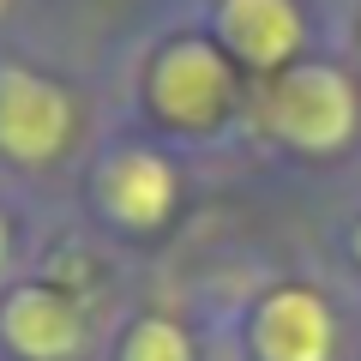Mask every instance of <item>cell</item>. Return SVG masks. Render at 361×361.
<instances>
[{"instance_id": "8", "label": "cell", "mask_w": 361, "mask_h": 361, "mask_svg": "<svg viewBox=\"0 0 361 361\" xmlns=\"http://www.w3.org/2000/svg\"><path fill=\"white\" fill-rule=\"evenodd\" d=\"M121 361H193V343H187V331H180L175 319L145 313V319H133V331L121 337Z\"/></svg>"}, {"instance_id": "2", "label": "cell", "mask_w": 361, "mask_h": 361, "mask_svg": "<svg viewBox=\"0 0 361 361\" xmlns=\"http://www.w3.org/2000/svg\"><path fill=\"white\" fill-rule=\"evenodd\" d=\"M259 121L271 139H283L289 151H343L361 127V90L343 66L331 61H295L277 73V85L259 97Z\"/></svg>"}, {"instance_id": "1", "label": "cell", "mask_w": 361, "mask_h": 361, "mask_svg": "<svg viewBox=\"0 0 361 361\" xmlns=\"http://www.w3.org/2000/svg\"><path fill=\"white\" fill-rule=\"evenodd\" d=\"M235 61L217 37H169L145 66V103L169 133H217L235 115Z\"/></svg>"}, {"instance_id": "9", "label": "cell", "mask_w": 361, "mask_h": 361, "mask_svg": "<svg viewBox=\"0 0 361 361\" xmlns=\"http://www.w3.org/2000/svg\"><path fill=\"white\" fill-rule=\"evenodd\" d=\"M6 253H13V229H6V217H0V271H6Z\"/></svg>"}, {"instance_id": "3", "label": "cell", "mask_w": 361, "mask_h": 361, "mask_svg": "<svg viewBox=\"0 0 361 361\" xmlns=\"http://www.w3.org/2000/svg\"><path fill=\"white\" fill-rule=\"evenodd\" d=\"M78 103L61 78L37 73L25 61H0V157L37 169L73 145Z\"/></svg>"}, {"instance_id": "5", "label": "cell", "mask_w": 361, "mask_h": 361, "mask_svg": "<svg viewBox=\"0 0 361 361\" xmlns=\"http://www.w3.org/2000/svg\"><path fill=\"white\" fill-rule=\"evenodd\" d=\"M217 42L247 73H289L307 42L295 0H217Z\"/></svg>"}, {"instance_id": "10", "label": "cell", "mask_w": 361, "mask_h": 361, "mask_svg": "<svg viewBox=\"0 0 361 361\" xmlns=\"http://www.w3.org/2000/svg\"><path fill=\"white\" fill-rule=\"evenodd\" d=\"M349 247H355V265H361V223H355V235H349Z\"/></svg>"}, {"instance_id": "4", "label": "cell", "mask_w": 361, "mask_h": 361, "mask_svg": "<svg viewBox=\"0 0 361 361\" xmlns=\"http://www.w3.org/2000/svg\"><path fill=\"white\" fill-rule=\"evenodd\" d=\"M97 205L115 229L127 235H157L180 205L175 163L151 145H121L103 169H97Z\"/></svg>"}, {"instance_id": "7", "label": "cell", "mask_w": 361, "mask_h": 361, "mask_svg": "<svg viewBox=\"0 0 361 361\" xmlns=\"http://www.w3.org/2000/svg\"><path fill=\"white\" fill-rule=\"evenodd\" d=\"M247 337H253L259 361H331L337 319H331V307H325V295H313V289H301V283H283V289H271L253 307Z\"/></svg>"}, {"instance_id": "6", "label": "cell", "mask_w": 361, "mask_h": 361, "mask_svg": "<svg viewBox=\"0 0 361 361\" xmlns=\"http://www.w3.org/2000/svg\"><path fill=\"white\" fill-rule=\"evenodd\" d=\"M0 343L18 361H73L85 349V313L66 289L25 283L0 301Z\"/></svg>"}]
</instances>
